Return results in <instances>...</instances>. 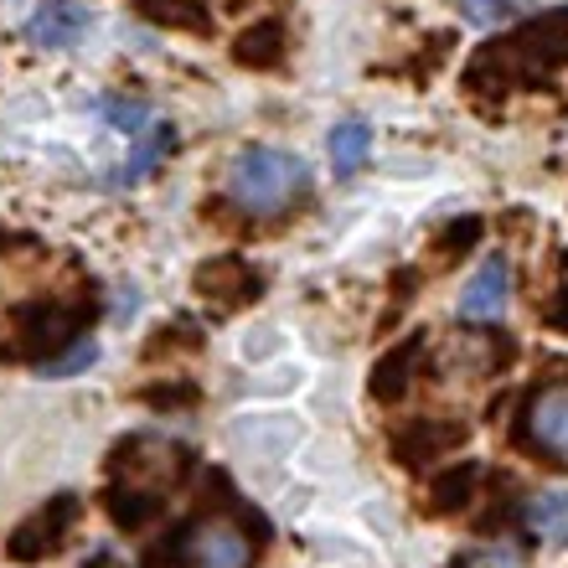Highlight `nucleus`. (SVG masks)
<instances>
[{
	"label": "nucleus",
	"instance_id": "obj_1",
	"mask_svg": "<svg viewBox=\"0 0 568 568\" xmlns=\"http://www.w3.org/2000/svg\"><path fill=\"white\" fill-rule=\"evenodd\" d=\"M300 186H305V165H300L290 150L254 145L227 165V196H233L243 212H254V217L280 212Z\"/></svg>",
	"mask_w": 568,
	"mask_h": 568
},
{
	"label": "nucleus",
	"instance_id": "obj_13",
	"mask_svg": "<svg viewBox=\"0 0 568 568\" xmlns=\"http://www.w3.org/2000/svg\"><path fill=\"white\" fill-rule=\"evenodd\" d=\"M455 6H460V16L476 21V27H501L511 16L532 11V0H455Z\"/></svg>",
	"mask_w": 568,
	"mask_h": 568
},
{
	"label": "nucleus",
	"instance_id": "obj_6",
	"mask_svg": "<svg viewBox=\"0 0 568 568\" xmlns=\"http://www.w3.org/2000/svg\"><path fill=\"white\" fill-rule=\"evenodd\" d=\"M68 523H73V496H58V501H52V517L37 511V517L11 538V558H21V564L37 558V538H47V548H58V538H62V527Z\"/></svg>",
	"mask_w": 568,
	"mask_h": 568
},
{
	"label": "nucleus",
	"instance_id": "obj_15",
	"mask_svg": "<svg viewBox=\"0 0 568 568\" xmlns=\"http://www.w3.org/2000/svg\"><path fill=\"white\" fill-rule=\"evenodd\" d=\"M408 362H414V346H404V352H393L383 367H377V377H373V388H377V398H398L404 393V373H408Z\"/></svg>",
	"mask_w": 568,
	"mask_h": 568
},
{
	"label": "nucleus",
	"instance_id": "obj_7",
	"mask_svg": "<svg viewBox=\"0 0 568 568\" xmlns=\"http://www.w3.org/2000/svg\"><path fill=\"white\" fill-rule=\"evenodd\" d=\"M165 150H176V130H171V124H150L145 135H135V155L124 161L120 186H135V181H145Z\"/></svg>",
	"mask_w": 568,
	"mask_h": 568
},
{
	"label": "nucleus",
	"instance_id": "obj_9",
	"mask_svg": "<svg viewBox=\"0 0 568 568\" xmlns=\"http://www.w3.org/2000/svg\"><path fill=\"white\" fill-rule=\"evenodd\" d=\"M367 150H373V130L362 120H346L331 130V165H336V176H352L367 161Z\"/></svg>",
	"mask_w": 568,
	"mask_h": 568
},
{
	"label": "nucleus",
	"instance_id": "obj_14",
	"mask_svg": "<svg viewBox=\"0 0 568 568\" xmlns=\"http://www.w3.org/2000/svg\"><path fill=\"white\" fill-rule=\"evenodd\" d=\"M140 11L155 16V21H171V27H192V31L207 27L202 0H140Z\"/></svg>",
	"mask_w": 568,
	"mask_h": 568
},
{
	"label": "nucleus",
	"instance_id": "obj_10",
	"mask_svg": "<svg viewBox=\"0 0 568 568\" xmlns=\"http://www.w3.org/2000/svg\"><path fill=\"white\" fill-rule=\"evenodd\" d=\"M280 42H284L280 21H258L254 31L239 37V62H248V68H274V62H280Z\"/></svg>",
	"mask_w": 568,
	"mask_h": 568
},
{
	"label": "nucleus",
	"instance_id": "obj_4",
	"mask_svg": "<svg viewBox=\"0 0 568 568\" xmlns=\"http://www.w3.org/2000/svg\"><path fill=\"white\" fill-rule=\"evenodd\" d=\"M83 31H89V6L78 0H42L27 16V37L37 47H73Z\"/></svg>",
	"mask_w": 568,
	"mask_h": 568
},
{
	"label": "nucleus",
	"instance_id": "obj_11",
	"mask_svg": "<svg viewBox=\"0 0 568 568\" xmlns=\"http://www.w3.org/2000/svg\"><path fill=\"white\" fill-rule=\"evenodd\" d=\"M99 114H104L109 124H114V130H124V135L135 140V135H145L150 130V109L140 104V99H120V93H104V99H99Z\"/></svg>",
	"mask_w": 568,
	"mask_h": 568
},
{
	"label": "nucleus",
	"instance_id": "obj_5",
	"mask_svg": "<svg viewBox=\"0 0 568 568\" xmlns=\"http://www.w3.org/2000/svg\"><path fill=\"white\" fill-rule=\"evenodd\" d=\"M527 429L542 449L568 455V388H548L532 398V414H527Z\"/></svg>",
	"mask_w": 568,
	"mask_h": 568
},
{
	"label": "nucleus",
	"instance_id": "obj_2",
	"mask_svg": "<svg viewBox=\"0 0 568 568\" xmlns=\"http://www.w3.org/2000/svg\"><path fill=\"white\" fill-rule=\"evenodd\" d=\"M181 558H186V568H248L254 564V542H248V532L239 523L207 517V523H196L186 532Z\"/></svg>",
	"mask_w": 568,
	"mask_h": 568
},
{
	"label": "nucleus",
	"instance_id": "obj_12",
	"mask_svg": "<svg viewBox=\"0 0 568 568\" xmlns=\"http://www.w3.org/2000/svg\"><path fill=\"white\" fill-rule=\"evenodd\" d=\"M233 284V295L227 300H248L254 295V274L243 270V264H233V258H223V264H207V270H196V290H227Z\"/></svg>",
	"mask_w": 568,
	"mask_h": 568
},
{
	"label": "nucleus",
	"instance_id": "obj_3",
	"mask_svg": "<svg viewBox=\"0 0 568 568\" xmlns=\"http://www.w3.org/2000/svg\"><path fill=\"white\" fill-rule=\"evenodd\" d=\"M511 305V264L501 254H491L476 270V280L465 284L460 295V315L465 321H501Z\"/></svg>",
	"mask_w": 568,
	"mask_h": 568
},
{
	"label": "nucleus",
	"instance_id": "obj_8",
	"mask_svg": "<svg viewBox=\"0 0 568 568\" xmlns=\"http://www.w3.org/2000/svg\"><path fill=\"white\" fill-rule=\"evenodd\" d=\"M527 527L542 542H568V491H538L527 501Z\"/></svg>",
	"mask_w": 568,
	"mask_h": 568
},
{
	"label": "nucleus",
	"instance_id": "obj_16",
	"mask_svg": "<svg viewBox=\"0 0 568 568\" xmlns=\"http://www.w3.org/2000/svg\"><path fill=\"white\" fill-rule=\"evenodd\" d=\"M93 362V342H78L73 352H68V357L62 362H47V377H62V373H78V367H89Z\"/></svg>",
	"mask_w": 568,
	"mask_h": 568
}]
</instances>
